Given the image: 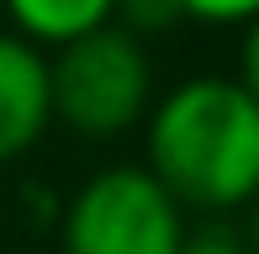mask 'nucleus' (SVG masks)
Segmentation results:
<instances>
[{
    "label": "nucleus",
    "mask_w": 259,
    "mask_h": 254,
    "mask_svg": "<svg viewBox=\"0 0 259 254\" xmlns=\"http://www.w3.org/2000/svg\"><path fill=\"white\" fill-rule=\"evenodd\" d=\"M175 21H185L180 0H116V6H111V27L133 32L138 43L154 37V32H169Z\"/></svg>",
    "instance_id": "obj_6"
},
{
    "label": "nucleus",
    "mask_w": 259,
    "mask_h": 254,
    "mask_svg": "<svg viewBox=\"0 0 259 254\" xmlns=\"http://www.w3.org/2000/svg\"><path fill=\"white\" fill-rule=\"evenodd\" d=\"M53 127L48 53L16 32H0V159H16Z\"/></svg>",
    "instance_id": "obj_4"
},
{
    "label": "nucleus",
    "mask_w": 259,
    "mask_h": 254,
    "mask_svg": "<svg viewBox=\"0 0 259 254\" xmlns=\"http://www.w3.org/2000/svg\"><path fill=\"white\" fill-rule=\"evenodd\" d=\"M238 79L243 90H249L254 96V106H259V21H249V27H243V48H238Z\"/></svg>",
    "instance_id": "obj_8"
},
{
    "label": "nucleus",
    "mask_w": 259,
    "mask_h": 254,
    "mask_svg": "<svg viewBox=\"0 0 259 254\" xmlns=\"http://www.w3.org/2000/svg\"><path fill=\"white\" fill-rule=\"evenodd\" d=\"M53 122L79 138H122L154 111V64L148 48L122 27H101L48 59Z\"/></svg>",
    "instance_id": "obj_2"
},
{
    "label": "nucleus",
    "mask_w": 259,
    "mask_h": 254,
    "mask_svg": "<svg viewBox=\"0 0 259 254\" xmlns=\"http://www.w3.org/2000/svg\"><path fill=\"white\" fill-rule=\"evenodd\" d=\"M143 154L180 212H243L259 196V106L233 74H191L154 101Z\"/></svg>",
    "instance_id": "obj_1"
},
{
    "label": "nucleus",
    "mask_w": 259,
    "mask_h": 254,
    "mask_svg": "<svg viewBox=\"0 0 259 254\" xmlns=\"http://www.w3.org/2000/svg\"><path fill=\"white\" fill-rule=\"evenodd\" d=\"M243 212H249V223H243V244H249V254H259V196L243 206Z\"/></svg>",
    "instance_id": "obj_10"
},
{
    "label": "nucleus",
    "mask_w": 259,
    "mask_h": 254,
    "mask_svg": "<svg viewBox=\"0 0 259 254\" xmlns=\"http://www.w3.org/2000/svg\"><path fill=\"white\" fill-rule=\"evenodd\" d=\"M180 254H249V244L243 238H228V233H196V238H185Z\"/></svg>",
    "instance_id": "obj_9"
},
{
    "label": "nucleus",
    "mask_w": 259,
    "mask_h": 254,
    "mask_svg": "<svg viewBox=\"0 0 259 254\" xmlns=\"http://www.w3.org/2000/svg\"><path fill=\"white\" fill-rule=\"evenodd\" d=\"M185 212L143 164H106L69 196L58 244L64 254H180Z\"/></svg>",
    "instance_id": "obj_3"
},
{
    "label": "nucleus",
    "mask_w": 259,
    "mask_h": 254,
    "mask_svg": "<svg viewBox=\"0 0 259 254\" xmlns=\"http://www.w3.org/2000/svg\"><path fill=\"white\" fill-rule=\"evenodd\" d=\"M191 21H217V27H249L259 21V0H180Z\"/></svg>",
    "instance_id": "obj_7"
},
{
    "label": "nucleus",
    "mask_w": 259,
    "mask_h": 254,
    "mask_svg": "<svg viewBox=\"0 0 259 254\" xmlns=\"http://www.w3.org/2000/svg\"><path fill=\"white\" fill-rule=\"evenodd\" d=\"M111 6L116 0H0V11L11 16V32L42 53H58L90 32L111 27Z\"/></svg>",
    "instance_id": "obj_5"
}]
</instances>
